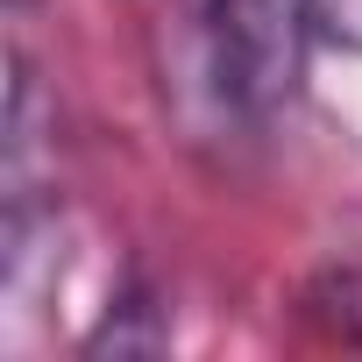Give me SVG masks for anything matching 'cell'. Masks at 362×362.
Segmentation results:
<instances>
[{"instance_id":"cell-1","label":"cell","mask_w":362,"mask_h":362,"mask_svg":"<svg viewBox=\"0 0 362 362\" xmlns=\"http://www.w3.org/2000/svg\"><path fill=\"white\" fill-rule=\"evenodd\" d=\"M327 0H206V78L221 107L249 128H270L298 107Z\"/></svg>"}]
</instances>
